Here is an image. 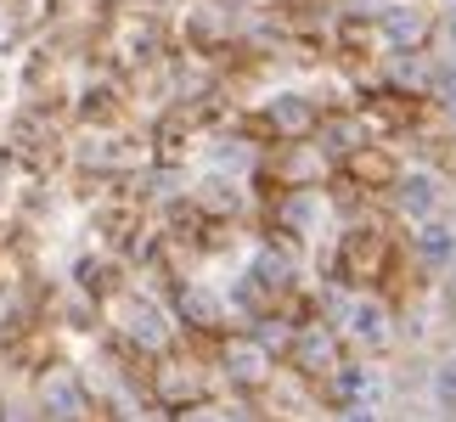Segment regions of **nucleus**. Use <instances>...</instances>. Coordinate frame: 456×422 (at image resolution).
<instances>
[{"mask_svg":"<svg viewBox=\"0 0 456 422\" xmlns=\"http://www.w3.org/2000/svg\"><path fill=\"white\" fill-rule=\"evenodd\" d=\"M445 174L440 169H406L395 181V208L406 215L411 225H423V220H440L445 215Z\"/></svg>","mask_w":456,"mask_h":422,"instance_id":"obj_1","label":"nucleus"},{"mask_svg":"<svg viewBox=\"0 0 456 422\" xmlns=\"http://www.w3.org/2000/svg\"><path fill=\"white\" fill-rule=\"evenodd\" d=\"M338 327H344V338L349 344H361V349H389L395 344V315L383 298H349L344 315H338Z\"/></svg>","mask_w":456,"mask_h":422,"instance_id":"obj_2","label":"nucleus"},{"mask_svg":"<svg viewBox=\"0 0 456 422\" xmlns=\"http://www.w3.org/2000/svg\"><path fill=\"white\" fill-rule=\"evenodd\" d=\"M327 394L338 400V411H378L383 377L372 372V366H338V372L327 377Z\"/></svg>","mask_w":456,"mask_h":422,"instance_id":"obj_3","label":"nucleus"},{"mask_svg":"<svg viewBox=\"0 0 456 422\" xmlns=\"http://www.w3.org/2000/svg\"><path fill=\"white\" fill-rule=\"evenodd\" d=\"M411 248H417V259L423 265H434V271H451L456 265V225L440 215V220H423L411 231Z\"/></svg>","mask_w":456,"mask_h":422,"instance_id":"obj_4","label":"nucleus"},{"mask_svg":"<svg viewBox=\"0 0 456 422\" xmlns=\"http://www.w3.org/2000/svg\"><path fill=\"white\" fill-rule=\"evenodd\" d=\"M293 361H299L305 372H315V377H332V372H338V344H332V327H310L305 338H299V349H293Z\"/></svg>","mask_w":456,"mask_h":422,"instance_id":"obj_5","label":"nucleus"},{"mask_svg":"<svg viewBox=\"0 0 456 422\" xmlns=\"http://www.w3.org/2000/svg\"><path fill=\"white\" fill-rule=\"evenodd\" d=\"M225 366H232V377L237 383H265V349H259V344H232V349H225Z\"/></svg>","mask_w":456,"mask_h":422,"instance_id":"obj_6","label":"nucleus"},{"mask_svg":"<svg viewBox=\"0 0 456 422\" xmlns=\"http://www.w3.org/2000/svg\"><path fill=\"white\" fill-rule=\"evenodd\" d=\"M389 34H395L400 45H417L428 34V23H423V12H417V6H400V12H389Z\"/></svg>","mask_w":456,"mask_h":422,"instance_id":"obj_7","label":"nucleus"},{"mask_svg":"<svg viewBox=\"0 0 456 422\" xmlns=\"http://www.w3.org/2000/svg\"><path fill=\"white\" fill-rule=\"evenodd\" d=\"M428 389H434V406L440 411H456V355L434 366V377H428Z\"/></svg>","mask_w":456,"mask_h":422,"instance_id":"obj_8","label":"nucleus"},{"mask_svg":"<svg viewBox=\"0 0 456 422\" xmlns=\"http://www.w3.org/2000/svg\"><path fill=\"white\" fill-rule=\"evenodd\" d=\"M434 96H440V108L456 118V62H445V68H440V79H434Z\"/></svg>","mask_w":456,"mask_h":422,"instance_id":"obj_9","label":"nucleus"},{"mask_svg":"<svg viewBox=\"0 0 456 422\" xmlns=\"http://www.w3.org/2000/svg\"><path fill=\"white\" fill-rule=\"evenodd\" d=\"M332 422H378V411H338Z\"/></svg>","mask_w":456,"mask_h":422,"instance_id":"obj_10","label":"nucleus"},{"mask_svg":"<svg viewBox=\"0 0 456 422\" xmlns=\"http://www.w3.org/2000/svg\"><path fill=\"white\" fill-rule=\"evenodd\" d=\"M445 45H451V51H456V6H451V12H445Z\"/></svg>","mask_w":456,"mask_h":422,"instance_id":"obj_11","label":"nucleus"},{"mask_svg":"<svg viewBox=\"0 0 456 422\" xmlns=\"http://www.w3.org/2000/svg\"><path fill=\"white\" fill-rule=\"evenodd\" d=\"M445 276H451V298H456V265H451V271H445Z\"/></svg>","mask_w":456,"mask_h":422,"instance_id":"obj_12","label":"nucleus"},{"mask_svg":"<svg viewBox=\"0 0 456 422\" xmlns=\"http://www.w3.org/2000/svg\"><path fill=\"white\" fill-rule=\"evenodd\" d=\"M445 220H451V225H456V198H451V215H445Z\"/></svg>","mask_w":456,"mask_h":422,"instance_id":"obj_13","label":"nucleus"},{"mask_svg":"<svg viewBox=\"0 0 456 422\" xmlns=\"http://www.w3.org/2000/svg\"><path fill=\"white\" fill-rule=\"evenodd\" d=\"M451 6H456V0H451Z\"/></svg>","mask_w":456,"mask_h":422,"instance_id":"obj_14","label":"nucleus"}]
</instances>
